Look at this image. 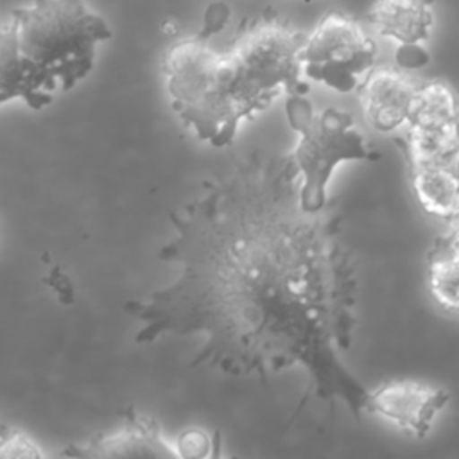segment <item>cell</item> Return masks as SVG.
<instances>
[{
	"mask_svg": "<svg viewBox=\"0 0 459 459\" xmlns=\"http://www.w3.org/2000/svg\"><path fill=\"white\" fill-rule=\"evenodd\" d=\"M299 179L290 154L253 151L204 183L170 213L174 235L158 251L176 278L124 310L138 344L199 335L190 366L264 382L301 366L308 380L290 421L310 398L332 416L342 402L359 421L369 391L341 359L357 326L355 264L333 203L307 212Z\"/></svg>",
	"mask_w": 459,
	"mask_h": 459,
	"instance_id": "obj_1",
	"label": "cell"
},
{
	"mask_svg": "<svg viewBox=\"0 0 459 459\" xmlns=\"http://www.w3.org/2000/svg\"><path fill=\"white\" fill-rule=\"evenodd\" d=\"M111 39L106 20L84 0H32L2 23L0 102L48 106L93 68L95 48Z\"/></svg>",
	"mask_w": 459,
	"mask_h": 459,
	"instance_id": "obj_2",
	"label": "cell"
},
{
	"mask_svg": "<svg viewBox=\"0 0 459 459\" xmlns=\"http://www.w3.org/2000/svg\"><path fill=\"white\" fill-rule=\"evenodd\" d=\"M212 36L201 29L195 36L169 45L161 56V72L179 120L201 142L226 147L247 117L238 97L235 61L228 50L210 45Z\"/></svg>",
	"mask_w": 459,
	"mask_h": 459,
	"instance_id": "obj_3",
	"label": "cell"
},
{
	"mask_svg": "<svg viewBox=\"0 0 459 459\" xmlns=\"http://www.w3.org/2000/svg\"><path fill=\"white\" fill-rule=\"evenodd\" d=\"M307 34L296 30L273 9L240 20L228 52L238 75V95L246 117L264 111L281 91L307 95L301 81V50Z\"/></svg>",
	"mask_w": 459,
	"mask_h": 459,
	"instance_id": "obj_4",
	"label": "cell"
},
{
	"mask_svg": "<svg viewBox=\"0 0 459 459\" xmlns=\"http://www.w3.org/2000/svg\"><path fill=\"white\" fill-rule=\"evenodd\" d=\"M287 120L298 134L290 158L301 174V206L317 213L330 203L326 185L341 161H369L378 154L368 149L348 111L326 108L316 111L307 95L292 93L285 102Z\"/></svg>",
	"mask_w": 459,
	"mask_h": 459,
	"instance_id": "obj_5",
	"label": "cell"
},
{
	"mask_svg": "<svg viewBox=\"0 0 459 459\" xmlns=\"http://www.w3.org/2000/svg\"><path fill=\"white\" fill-rule=\"evenodd\" d=\"M377 45L350 14L328 11L307 36L301 50L307 77L348 93L375 66Z\"/></svg>",
	"mask_w": 459,
	"mask_h": 459,
	"instance_id": "obj_6",
	"label": "cell"
},
{
	"mask_svg": "<svg viewBox=\"0 0 459 459\" xmlns=\"http://www.w3.org/2000/svg\"><path fill=\"white\" fill-rule=\"evenodd\" d=\"M448 398L443 387L421 380H389L369 391L366 411L382 416L416 437H425Z\"/></svg>",
	"mask_w": 459,
	"mask_h": 459,
	"instance_id": "obj_7",
	"label": "cell"
},
{
	"mask_svg": "<svg viewBox=\"0 0 459 459\" xmlns=\"http://www.w3.org/2000/svg\"><path fill=\"white\" fill-rule=\"evenodd\" d=\"M368 22L384 38L398 43L400 68H420L429 61L425 43L434 27V0H375Z\"/></svg>",
	"mask_w": 459,
	"mask_h": 459,
	"instance_id": "obj_8",
	"label": "cell"
},
{
	"mask_svg": "<svg viewBox=\"0 0 459 459\" xmlns=\"http://www.w3.org/2000/svg\"><path fill=\"white\" fill-rule=\"evenodd\" d=\"M61 457L99 459V457H179L176 443L170 445L160 423L140 414L133 405L122 412V423L106 434H99L86 443L68 445L59 452Z\"/></svg>",
	"mask_w": 459,
	"mask_h": 459,
	"instance_id": "obj_9",
	"label": "cell"
},
{
	"mask_svg": "<svg viewBox=\"0 0 459 459\" xmlns=\"http://www.w3.org/2000/svg\"><path fill=\"white\" fill-rule=\"evenodd\" d=\"M418 88L420 84L396 66H373L357 86L366 122L380 133L407 126Z\"/></svg>",
	"mask_w": 459,
	"mask_h": 459,
	"instance_id": "obj_10",
	"label": "cell"
},
{
	"mask_svg": "<svg viewBox=\"0 0 459 459\" xmlns=\"http://www.w3.org/2000/svg\"><path fill=\"white\" fill-rule=\"evenodd\" d=\"M411 185L420 206L434 217L459 215V170L454 163H409Z\"/></svg>",
	"mask_w": 459,
	"mask_h": 459,
	"instance_id": "obj_11",
	"label": "cell"
},
{
	"mask_svg": "<svg viewBox=\"0 0 459 459\" xmlns=\"http://www.w3.org/2000/svg\"><path fill=\"white\" fill-rule=\"evenodd\" d=\"M394 142L407 163H454L459 154V120L434 126L409 124L407 133Z\"/></svg>",
	"mask_w": 459,
	"mask_h": 459,
	"instance_id": "obj_12",
	"label": "cell"
},
{
	"mask_svg": "<svg viewBox=\"0 0 459 459\" xmlns=\"http://www.w3.org/2000/svg\"><path fill=\"white\" fill-rule=\"evenodd\" d=\"M427 281L441 307L459 312V249L445 237H439L429 253Z\"/></svg>",
	"mask_w": 459,
	"mask_h": 459,
	"instance_id": "obj_13",
	"label": "cell"
},
{
	"mask_svg": "<svg viewBox=\"0 0 459 459\" xmlns=\"http://www.w3.org/2000/svg\"><path fill=\"white\" fill-rule=\"evenodd\" d=\"M454 120H459V97L455 90L443 79L420 84L409 124L434 126Z\"/></svg>",
	"mask_w": 459,
	"mask_h": 459,
	"instance_id": "obj_14",
	"label": "cell"
},
{
	"mask_svg": "<svg viewBox=\"0 0 459 459\" xmlns=\"http://www.w3.org/2000/svg\"><path fill=\"white\" fill-rule=\"evenodd\" d=\"M179 457H212L219 455V432L208 434L201 429L183 430L176 439Z\"/></svg>",
	"mask_w": 459,
	"mask_h": 459,
	"instance_id": "obj_15",
	"label": "cell"
},
{
	"mask_svg": "<svg viewBox=\"0 0 459 459\" xmlns=\"http://www.w3.org/2000/svg\"><path fill=\"white\" fill-rule=\"evenodd\" d=\"M0 455L2 457H43V450L30 439L29 434L18 429L2 427Z\"/></svg>",
	"mask_w": 459,
	"mask_h": 459,
	"instance_id": "obj_16",
	"label": "cell"
},
{
	"mask_svg": "<svg viewBox=\"0 0 459 459\" xmlns=\"http://www.w3.org/2000/svg\"><path fill=\"white\" fill-rule=\"evenodd\" d=\"M43 281L47 285H50L54 289V292L57 294L59 301L68 305L74 301V285L72 280L66 276V273L61 271V267H54L50 271V274L47 278H43Z\"/></svg>",
	"mask_w": 459,
	"mask_h": 459,
	"instance_id": "obj_17",
	"label": "cell"
},
{
	"mask_svg": "<svg viewBox=\"0 0 459 459\" xmlns=\"http://www.w3.org/2000/svg\"><path fill=\"white\" fill-rule=\"evenodd\" d=\"M450 222H452V226H450V233H448V235H445V238H446L454 247H457V249H459V215H457V217H454Z\"/></svg>",
	"mask_w": 459,
	"mask_h": 459,
	"instance_id": "obj_18",
	"label": "cell"
},
{
	"mask_svg": "<svg viewBox=\"0 0 459 459\" xmlns=\"http://www.w3.org/2000/svg\"><path fill=\"white\" fill-rule=\"evenodd\" d=\"M454 167L459 170V154H457V158H455V161H454Z\"/></svg>",
	"mask_w": 459,
	"mask_h": 459,
	"instance_id": "obj_19",
	"label": "cell"
}]
</instances>
